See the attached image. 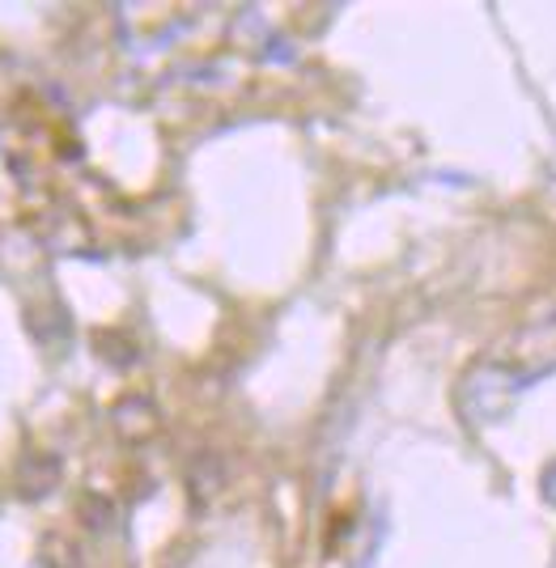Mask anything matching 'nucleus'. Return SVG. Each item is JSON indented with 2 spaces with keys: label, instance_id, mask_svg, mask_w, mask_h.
Masks as SVG:
<instances>
[{
  "label": "nucleus",
  "instance_id": "obj_5",
  "mask_svg": "<svg viewBox=\"0 0 556 568\" xmlns=\"http://www.w3.org/2000/svg\"><path fill=\"white\" fill-rule=\"evenodd\" d=\"M218 484H221L218 458H195V463H192V488H195V497H209V493H213Z\"/></svg>",
  "mask_w": 556,
  "mask_h": 568
},
{
  "label": "nucleus",
  "instance_id": "obj_2",
  "mask_svg": "<svg viewBox=\"0 0 556 568\" xmlns=\"http://www.w3.org/2000/svg\"><path fill=\"white\" fill-rule=\"evenodd\" d=\"M60 484V458L55 454H26L18 463V488L30 500H43Z\"/></svg>",
  "mask_w": 556,
  "mask_h": 568
},
{
  "label": "nucleus",
  "instance_id": "obj_6",
  "mask_svg": "<svg viewBox=\"0 0 556 568\" xmlns=\"http://www.w3.org/2000/svg\"><path fill=\"white\" fill-rule=\"evenodd\" d=\"M539 493H544V500H548V505H556V463H548V467H544V475H539Z\"/></svg>",
  "mask_w": 556,
  "mask_h": 568
},
{
  "label": "nucleus",
  "instance_id": "obj_3",
  "mask_svg": "<svg viewBox=\"0 0 556 568\" xmlns=\"http://www.w3.org/2000/svg\"><path fill=\"white\" fill-rule=\"evenodd\" d=\"M81 521H85V526H90L94 535H107V530L115 526V505L94 493V497L81 500Z\"/></svg>",
  "mask_w": 556,
  "mask_h": 568
},
{
  "label": "nucleus",
  "instance_id": "obj_1",
  "mask_svg": "<svg viewBox=\"0 0 556 568\" xmlns=\"http://www.w3.org/2000/svg\"><path fill=\"white\" fill-rule=\"evenodd\" d=\"M111 420H115V433L123 442H145V437L158 433V407L145 395H128V399L115 403Z\"/></svg>",
  "mask_w": 556,
  "mask_h": 568
},
{
  "label": "nucleus",
  "instance_id": "obj_4",
  "mask_svg": "<svg viewBox=\"0 0 556 568\" xmlns=\"http://www.w3.org/2000/svg\"><path fill=\"white\" fill-rule=\"evenodd\" d=\"M43 568H77V547L60 535L43 539Z\"/></svg>",
  "mask_w": 556,
  "mask_h": 568
}]
</instances>
